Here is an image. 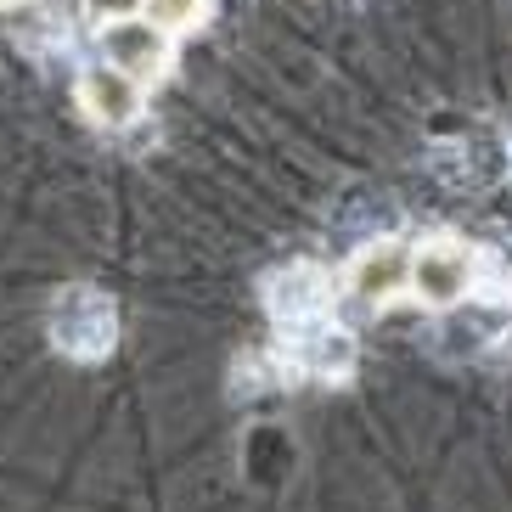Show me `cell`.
Segmentation results:
<instances>
[{"mask_svg": "<svg viewBox=\"0 0 512 512\" xmlns=\"http://www.w3.org/2000/svg\"><path fill=\"white\" fill-rule=\"evenodd\" d=\"M79 107H85V119L102 124V130H130V124L147 113V85H136L130 74L96 62V68L79 74Z\"/></svg>", "mask_w": 512, "mask_h": 512, "instance_id": "5b68a950", "label": "cell"}, {"mask_svg": "<svg viewBox=\"0 0 512 512\" xmlns=\"http://www.w3.org/2000/svg\"><path fill=\"white\" fill-rule=\"evenodd\" d=\"M282 361L299 377H344L355 366V338H349L338 321H304V327H287V349Z\"/></svg>", "mask_w": 512, "mask_h": 512, "instance_id": "8992f818", "label": "cell"}, {"mask_svg": "<svg viewBox=\"0 0 512 512\" xmlns=\"http://www.w3.org/2000/svg\"><path fill=\"white\" fill-rule=\"evenodd\" d=\"M507 355H512V332H507Z\"/></svg>", "mask_w": 512, "mask_h": 512, "instance_id": "30bf717a", "label": "cell"}, {"mask_svg": "<svg viewBox=\"0 0 512 512\" xmlns=\"http://www.w3.org/2000/svg\"><path fill=\"white\" fill-rule=\"evenodd\" d=\"M46 332H51L57 355H68L79 366H96L119 349V304L107 299L102 287L68 282V287H57V299L46 310Z\"/></svg>", "mask_w": 512, "mask_h": 512, "instance_id": "6da1fadb", "label": "cell"}, {"mask_svg": "<svg viewBox=\"0 0 512 512\" xmlns=\"http://www.w3.org/2000/svg\"><path fill=\"white\" fill-rule=\"evenodd\" d=\"M406 282H411V248H406V242H394V237L361 248V254L349 259V276H344L349 299H361V304L400 299V293H406Z\"/></svg>", "mask_w": 512, "mask_h": 512, "instance_id": "52a82bcc", "label": "cell"}, {"mask_svg": "<svg viewBox=\"0 0 512 512\" xmlns=\"http://www.w3.org/2000/svg\"><path fill=\"white\" fill-rule=\"evenodd\" d=\"M141 17L164 34H186L209 17V0H141Z\"/></svg>", "mask_w": 512, "mask_h": 512, "instance_id": "ba28073f", "label": "cell"}, {"mask_svg": "<svg viewBox=\"0 0 512 512\" xmlns=\"http://www.w3.org/2000/svg\"><path fill=\"white\" fill-rule=\"evenodd\" d=\"M332 304V282L321 265L310 259H293L282 271L265 276V310H271L282 327H304V321H321Z\"/></svg>", "mask_w": 512, "mask_h": 512, "instance_id": "277c9868", "label": "cell"}, {"mask_svg": "<svg viewBox=\"0 0 512 512\" xmlns=\"http://www.w3.org/2000/svg\"><path fill=\"white\" fill-rule=\"evenodd\" d=\"M85 12L102 23H119V17H141V0H85Z\"/></svg>", "mask_w": 512, "mask_h": 512, "instance_id": "9c48e42d", "label": "cell"}, {"mask_svg": "<svg viewBox=\"0 0 512 512\" xmlns=\"http://www.w3.org/2000/svg\"><path fill=\"white\" fill-rule=\"evenodd\" d=\"M96 46H102L107 68L130 74L136 85H152V79L169 74V34L152 29L147 17H119V23H102Z\"/></svg>", "mask_w": 512, "mask_h": 512, "instance_id": "3957f363", "label": "cell"}, {"mask_svg": "<svg viewBox=\"0 0 512 512\" xmlns=\"http://www.w3.org/2000/svg\"><path fill=\"white\" fill-rule=\"evenodd\" d=\"M0 6H17V0H0Z\"/></svg>", "mask_w": 512, "mask_h": 512, "instance_id": "8fae6325", "label": "cell"}, {"mask_svg": "<svg viewBox=\"0 0 512 512\" xmlns=\"http://www.w3.org/2000/svg\"><path fill=\"white\" fill-rule=\"evenodd\" d=\"M473 282H479V254L462 237H428L411 248V282L406 287L428 310H456L473 293Z\"/></svg>", "mask_w": 512, "mask_h": 512, "instance_id": "7a4b0ae2", "label": "cell"}]
</instances>
